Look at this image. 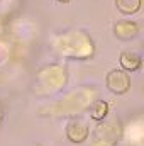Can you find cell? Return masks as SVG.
<instances>
[{
  "mask_svg": "<svg viewBox=\"0 0 144 146\" xmlns=\"http://www.w3.org/2000/svg\"><path fill=\"white\" fill-rule=\"evenodd\" d=\"M105 83H107V88L115 95H122V94H126L131 88L129 73L124 72V70H112V72H108Z\"/></svg>",
  "mask_w": 144,
  "mask_h": 146,
  "instance_id": "1",
  "label": "cell"
},
{
  "mask_svg": "<svg viewBox=\"0 0 144 146\" xmlns=\"http://www.w3.org/2000/svg\"><path fill=\"white\" fill-rule=\"evenodd\" d=\"M114 31H115V36L119 37V39L127 41V39H132V37L137 36L139 26H137V22H134V21H120V22L115 24Z\"/></svg>",
  "mask_w": 144,
  "mask_h": 146,
  "instance_id": "2",
  "label": "cell"
},
{
  "mask_svg": "<svg viewBox=\"0 0 144 146\" xmlns=\"http://www.w3.org/2000/svg\"><path fill=\"white\" fill-rule=\"evenodd\" d=\"M119 61H120V66L124 72H136L143 65L141 56H137L136 53H122Z\"/></svg>",
  "mask_w": 144,
  "mask_h": 146,
  "instance_id": "3",
  "label": "cell"
},
{
  "mask_svg": "<svg viewBox=\"0 0 144 146\" xmlns=\"http://www.w3.org/2000/svg\"><path fill=\"white\" fill-rule=\"evenodd\" d=\"M66 134H68V138L71 139L73 143H81V141L87 138L88 129L85 127V124H83V122H80V121H73L71 124L68 126Z\"/></svg>",
  "mask_w": 144,
  "mask_h": 146,
  "instance_id": "4",
  "label": "cell"
},
{
  "mask_svg": "<svg viewBox=\"0 0 144 146\" xmlns=\"http://www.w3.org/2000/svg\"><path fill=\"white\" fill-rule=\"evenodd\" d=\"M143 0H115V7L124 15H132L141 10Z\"/></svg>",
  "mask_w": 144,
  "mask_h": 146,
  "instance_id": "5",
  "label": "cell"
},
{
  "mask_svg": "<svg viewBox=\"0 0 144 146\" xmlns=\"http://www.w3.org/2000/svg\"><path fill=\"white\" fill-rule=\"evenodd\" d=\"M107 114H108V104L104 102V100H97L90 109V117L93 121H102Z\"/></svg>",
  "mask_w": 144,
  "mask_h": 146,
  "instance_id": "6",
  "label": "cell"
},
{
  "mask_svg": "<svg viewBox=\"0 0 144 146\" xmlns=\"http://www.w3.org/2000/svg\"><path fill=\"white\" fill-rule=\"evenodd\" d=\"M56 2H59V3H70L71 0H56Z\"/></svg>",
  "mask_w": 144,
  "mask_h": 146,
  "instance_id": "7",
  "label": "cell"
}]
</instances>
